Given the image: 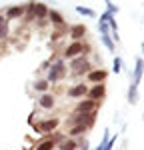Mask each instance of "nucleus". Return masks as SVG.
Here are the masks:
<instances>
[{"label": "nucleus", "instance_id": "obj_1", "mask_svg": "<svg viewBox=\"0 0 144 150\" xmlns=\"http://www.w3.org/2000/svg\"><path fill=\"white\" fill-rule=\"evenodd\" d=\"M94 68L92 62L88 60V56H76L68 60V70L72 72V78H80V76H86L90 70Z\"/></svg>", "mask_w": 144, "mask_h": 150}, {"label": "nucleus", "instance_id": "obj_2", "mask_svg": "<svg viewBox=\"0 0 144 150\" xmlns=\"http://www.w3.org/2000/svg\"><path fill=\"white\" fill-rule=\"evenodd\" d=\"M66 74H68V66H66V62H64L62 58H58V60H54V62L48 66L46 80L50 82V84H56V82L64 80Z\"/></svg>", "mask_w": 144, "mask_h": 150}, {"label": "nucleus", "instance_id": "obj_3", "mask_svg": "<svg viewBox=\"0 0 144 150\" xmlns=\"http://www.w3.org/2000/svg\"><path fill=\"white\" fill-rule=\"evenodd\" d=\"M90 52H92V46L84 44V40H78V42H70L68 46L62 50V58L72 60V58H76V56H88Z\"/></svg>", "mask_w": 144, "mask_h": 150}, {"label": "nucleus", "instance_id": "obj_4", "mask_svg": "<svg viewBox=\"0 0 144 150\" xmlns=\"http://www.w3.org/2000/svg\"><path fill=\"white\" fill-rule=\"evenodd\" d=\"M96 114H98V110H94V112H76V110H74V114L66 120V124L70 122L72 126H74V124H84L86 128H92L94 122H96Z\"/></svg>", "mask_w": 144, "mask_h": 150}, {"label": "nucleus", "instance_id": "obj_5", "mask_svg": "<svg viewBox=\"0 0 144 150\" xmlns=\"http://www.w3.org/2000/svg\"><path fill=\"white\" fill-rule=\"evenodd\" d=\"M58 126H60L58 118H46V120L34 124V132H38V134H52V132L58 130Z\"/></svg>", "mask_w": 144, "mask_h": 150}, {"label": "nucleus", "instance_id": "obj_6", "mask_svg": "<svg viewBox=\"0 0 144 150\" xmlns=\"http://www.w3.org/2000/svg\"><path fill=\"white\" fill-rule=\"evenodd\" d=\"M88 84L86 82H78V84H74V86H70L68 88V92H66V96L68 98H74V100H80V98H86V94H88Z\"/></svg>", "mask_w": 144, "mask_h": 150}, {"label": "nucleus", "instance_id": "obj_7", "mask_svg": "<svg viewBox=\"0 0 144 150\" xmlns=\"http://www.w3.org/2000/svg\"><path fill=\"white\" fill-rule=\"evenodd\" d=\"M104 96H106V84H92L88 88V94H86V98H90L94 102H102Z\"/></svg>", "mask_w": 144, "mask_h": 150}, {"label": "nucleus", "instance_id": "obj_8", "mask_svg": "<svg viewBox=\"0 0 144 150\" xmlns=\"http://www.w3.org/2000/svg\"><path fill=\"white\" fill-rule=\"evenodd\" d=\"M106 78H108V70H104V68H92L86 74V80L90 84H104Z\"/></svg>", "mask_w": 144, "mask_h": 150}, {"label": "nucleus", "instance_id": "obj_9", "mask_svg": "<svg viewBox=\"0 0 144 150\" xmlns=\"http://www.w3.org/2000/svg\"><path fill=\"white\" fill-rule=\"evenodd\" d=\"M100 108V102H94V100H90V98H80L78 104H76V112H94Z\"/></svg>", "mask_w": 144, "mask_h": 150}, {"label": "nucleus", "instance_id": "obj_10", "mask_svg": "<svg viewBox=\"0 0 144 150\" xmlns=\"http://www.w3.org/2000/svg\"><path fill=\"white\" fill-rule=\"evenodd\" d=\"M88 32V28L84 26V24H72L70 28H68V36L72 38V42H78V40H82L84 36Z\"/></svg>", "mask_w": 144, "mask_h": 150}, {"label": "nucleus", "instance_id": "obj_11", "mask_svg": "<svg viewBox=\"0 0 144 150\" xmlns=\"http://www.w3.org/2000/svg\"><path fill=\"white\" fill-rule=\"evenodd\" d=\"M24 12H26V6H24V4L8 6V8H6V20H18V18H24Z\"/></svg>", "mask_w": 144, "mask_h": 150}, {"label": "nucleus", "instance_id": "obj_12", "mask_svg": "<svg viewBox=\"0 0 144 150\" xmlns=\"http://www.w3.org/2000/svg\"><path fill=\"white\" fill-rule=\"evenodd\" d=\"M142 74H144V58H136V62H134V72H132V84H140L142 80Z\"/></svg>", "mask_w": 144, "mask_h": 150}, {"label": "nucleus", "instance_id": "obj_13", "mask_svg": "<svg viewBox=\"0 0 144 150\" xmlns=\"http://www.w3.org/2000/svg\"><path fill=\"white\" fill-rule=\"evenodd\" d=\"M38 106H40L42 110H52V108L56 106V98H54L50 92L40 94V98H38Z\"/></svg>", "mask_w": 144, "mask_h": 150}, {"label": "nucleus", "instance_id": "obj_14", "mask_svg": "<svg viewBox=\"0 0 144 150\" xmlns=\"http://www.w3.org/2000/svg\"><path fill=\"white\" fill-rule=\"evenodd\" d=\"M78 146H80V140L70 138V136H64V138L56 144L58 150H78Z\"/></svg>", "mask_w": 144, "mask_h": 150}, {"label": "nucleus", "instance_id": "obj_15", "mask_svg": "<svg viewBox=\"0 0 144 150\" xmlns=\"http://www.w3.org/2000/svg\"><path fill=\"white\" fill-rule=\"evenodd\" d=\"M48 8L44 2H34V6H32V14H34V20H46L48 16Z\"/></svg>", "mask_w": 144, "mask_h": 150}, {"label": "nucleus", "instance_id": "obj_16", "mask_svg": "<svg viewBox=\"0 0 144 150\" xmlns=\"http://www.w3.org/2000/svg\"><path fill=\"white\" fill-rule=\"evenodd\" d=\"M48 20H50V24L52 26H66V20H64V16L60 14L58 10H48V16H46Z\"/></svg>", "mask_w": 144, "mask_h": 150}, {"label": "nucleus", "instance_id": "obj_17", "mask_svg": "<svg viewBox=\"0 0 144 150\" xmlns=\"http://www.w3.org/2000/svg\"><path fill=\"white\" fill-rule=\"evenodd\" d=\"M86 130H90V128H86L84 124H74L72 128H68V134H66V136L78 138V136H84V134H86Z\"/></svg>", "mask_w": 144, "mask_h": 150}, {"label": "nucleus", "instance_id": "obj_18", "mask_svg": "<svg viewBox=\"0 0 144 150\" xmlns=\"http://www.w3.org/2000/svg\"><path fill=\"white\" fill-rule=\"evenodd\" d=\"M54 148H56V142L50 138V136H46L44 140H40V142L36 144L34 150H54Z\"/></svg>", "mask_w": 144, "mask_h": 150}, {"label": "nucleus", "instance_id": "obj_19", "mask_svg": "<svg viewBox=\"0 0 144 150\" xmlns=\"http://www.w3.org/2000/svg\"><path fill=\"white\" fill-rule=\"evenodd\" d=\"M32 88H34L36 92L44 94V92H48V88H50V82H48L46 78H40V80H34V84H32Z\"/></svg>", "mask_w": 144, "mask_h": 150}, {"label": "nucleus", "instance_id": "obj_20", "mask_svg": "<svg viewBox=\"0 0 144 150\" xmlns=\"http://www.w3.org/2000/svg\"><path fill=\"white\" fill-rule=\"evenodd\" d=\"M126 100H128V104H132V106L138 102V86H136V84H130V86H128V98H126Z\"/></svg>", "mask_w": 144, "mask_h": 150}, {"label": "nucleus", "instance_id": "obj_21", "mask_svg": "<svg viewBox=\"0 0 144 150\" xmlns=\"http://www.w3.org/2000/svg\"><path fill=\"white\" fill-rule=\"evenodd\" d=\"M100 40H102V44L110 50V52H114V48H116V44H114V40L110 38V34H100Z\"/></svg>", "mask_w": 144, "mask_h": 150}, {"label": "nucleus", "instance_id": "obj_22", "mask_svg": "<svg viewBox=\"0 0 144 150\" xmlns=\"http://www.w3.org/2000/svg\"><path fill=\"white\" fill-rule=\"evenodd\" d=\"M76 12L82 14V16H90V18H94V16H96V12L92 10V8H88V6H76Z\"/></svg>", "mask_w": 144, "mask_h": 150}, {"label": "nucleus", "instance_id": "obj_23", "mask_svg": "<svg viewBox=\"0 0 144 150\" xmlns=\"http://www.w3.org/2000/svg\"><path fill=\"white\" fill-rule=\"evenodd\" d=\"M112 72L114 74H120L122 72V58L120 56H114V60H112Z\"/></svg>", "mask_w": 144, "mask_h": 150}, {"label": "nucleus", "instance_id": "obj_24", "mask_svg": "<svg viewBox=\"0 0 144 150\" xmlns=\"http://www.w3.org/2000/svg\"><path fill=\"white\" fill-rule=\"evenodd\" d=\"M10 36V26H8V22L6 24H0V42L2 40H6Z\"/></svg>", "mask_w": 144, "mask_h": 150}, {"label": "nucleus", "instance_id": "obj_25", "mask_svg": "<svg viewBox=\"0 0 144 150\" xmlns=\"http://www.w3.org/2000/svg\"><path fill=\"white\" fill-rule=\"evenodd\" d=\"M104 4H106V12H110L112 16H114V14H118V6H116V4H112V0H104Z\"/></svg>", "mask_w": 144, "mask_h": 150}, {"label": "nucleus", "instance_id": "obj_26", "mask_svg": "<svg viewBox=\"0 0 144 150\" xmlns=\"http://www.w3.org/2000/svg\"><path fill=\"white\" fill-rule=\"evenodd\" d=\"M116 140H118V134H114V136H110V138H108V142L104 144V148H102V150H112L114 146H116Z\"/></svg>", "mask_w": 144, "mask_h": 150}, {"label": "nucleus", "instance_id": "obj_27", "mask_svg": "<svg viewBox=\"0 0 144 150\" xmlns=\"http://www.w3.org/2000/svg\"><path fill=\"white\" fill-rule=\"evenodd\" d=\"M98 32H100V34H110V26H108V22L98 20Z\"/></svg>", "mask_w": 144, "mask_h": 150}, {"label": "nucleus", "instance_id": "obj_28", "mask_svg": "<svg viewBox=\"0 0 144 150\" xmlns=\"http://www.w3.org/2000/svg\"><path fill=\"white\" fill-rule=\"evenodd\" d=\"M78 150H90V144H88V140H80V146Z\"/></svg>", "mask_w": 144, "mask_h": 150}, {"label": "nucleus", "instance_id": "obj_29", "mask_svg": "<svg viewBox=\"0 0 144 150\" xmlns=\"http://www.w3.org/2000/svg\"><path fill=\"white\" fill-rule=\"evenodd\" d=\"M8 22V20H6V16H4V14H0V24H6Z\"/></svg>", "mask_w": 144, "mask_h": 150}, {"label": "nucleus", "instance_id": "obj_30", "mask_svg": "<svg viewBox=\"0 0 144 150\" xmlns=\"http://www.w3.org/2000/svg\"><path fill=\"white\" fill-rule=\"evenodd\" d=\"M140 48H142V58H144V42H142V44H140Z\"/></svg>", "mask_w": 144, "mask_h": 150}, {"label": "nucleus", "instance_id": "obj_31", "mask_svg": "<svg viewBox=\"0 0 144 150\" xmlns=\"http://www.w3.org/2000/svg\"><path fill=\"white\" fill-rule=\"evenodd\" d=\"M142 120H144V114H142Z\"/></svg>", "mask_w": 144, "mask_h": 150}]
</instances>
